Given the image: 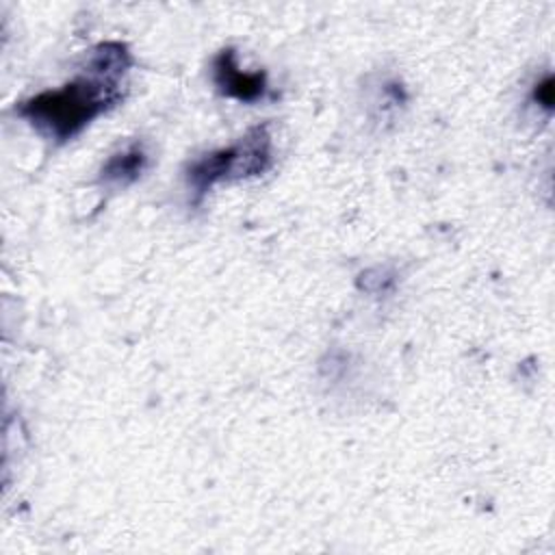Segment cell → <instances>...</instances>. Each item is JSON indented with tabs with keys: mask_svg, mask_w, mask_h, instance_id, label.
Masks as SVG:
<instances>
[{
	"mask_svg": "<svg viewBox=\"0 0 555 555\" xmlns=\"http://www.w3.org/2000/svg\"><path fill=\"white\" fill-rule=\"evenodd\" d=\"M130 65L132 59L124 43H100L69 82L33 95L17 106V113L46 139L65 143L124 100Z\"/></svg>",
	"mask_w": 555,
	"mask_h": 555,
	"instance_id": "cell-1",
	"label": "cell"
},
{
	"mask_svg": "<svg viewBox=\"0 0 555 555\" xmlns=\"http://www.w3.org/2000/svg\"><path fill=\"white\" fill-rule=\"evenodd\" d=\"M273 165V141L269 124L254 126L230 147L195 158L186 169V184L197 204L215 184L264 173Z\"/></svg>",
	"mask_w": 555,
	"mask_h": 555,
	"instance_id": "cell-2",
	"label": "cell"
},
{
	"mask_svg": "<svg viewBox=\"0 0 555 555\" xmlns=\"http://www.w3.org/2000/svg\"><path fill=\"white\" fill-rule=\"evenodd\" d=\"M212 78L217 89L234 100L241 102H254L264 95L267 91V78L262 72L249 74L243 72L236 63L234 50H221L212 63Z\"/></svg>",
	"mask_w": 555,
	"mask_h": 555,
	"instance_id": "cell-3",
	"label": "cell"
},
{
	"mask_svg": "<svg viewBox=\"0 0 555 555\" xmlns=\"http://www.w3.org/2000/svg\"><path fill=\"white\" fill-rule=\"evenodd\" d=\"M147 165H150V154H147L145 145L134 141L128 147L113 154L104 163V167L100 171V182L106 186H113V189H119V186L124 189V186L137 182L143 176V171L147 169Z\"/></svg>",
	"mask_w": 555,
	"mask_h": 555,
	"instance_id": "cell-4",
	"label": "cell"
},
{
	"mask_svg": "<svg viewBox=\"0 0 555 555\" xmlns=\"http://www.w3.org/2000/svg\"><path fill=\"white\" fill-rule=\"evenodd\" d=\"M533 100L538 102V106L551 111L553 108V76L546 74L533 89Z\"/></svg>",
	"mask_w": 555,
	"mask_h": 555,
	"instance_id": "cell-5",
	"label": "cell"
}]
</instances>
